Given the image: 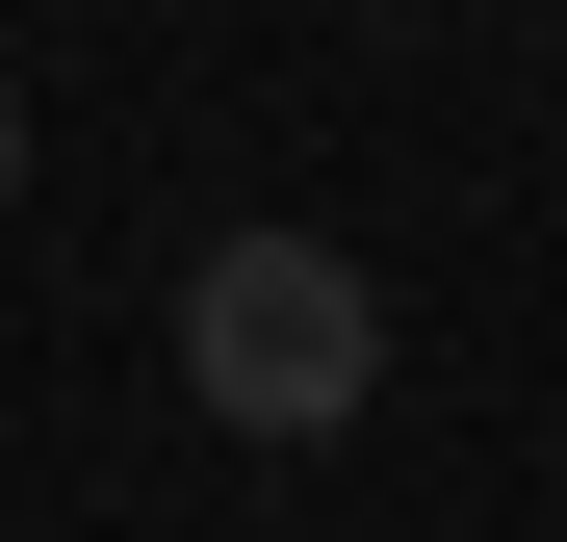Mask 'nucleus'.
Masks as SVG:
<instances>
[{
  "label": "nucleus",
  "mask_w": 567,
  "mask_h": 542,
  "mask_svg": "<svg viewBox=\"0 0 567 542\" xmlns=\"http://www.w3.org/2000/svg\"><path fill=\"white\" fill-rule=\"evenodd\" d=\"M181 388H207L233 439H336L361 388H388V285H361L336 233H207L181 258Z\"/></svg>",
  "instance_id": "nucleus-1"
},
{
  "label": "nucleus",
  "mask_w": 567,
  "mask_h": 542,
  "mask_svg": "<svg viewBox=\"0 0 567 542\" xmlns=\"http://www.w3.org/2000/svg\"><path fill=\"white\" fill-rule=\"evenodd\" d=\"M0 207H27V104H0Z\"/></svg>",
  "instance_id": "nucleus-2"
}]
</instances>
